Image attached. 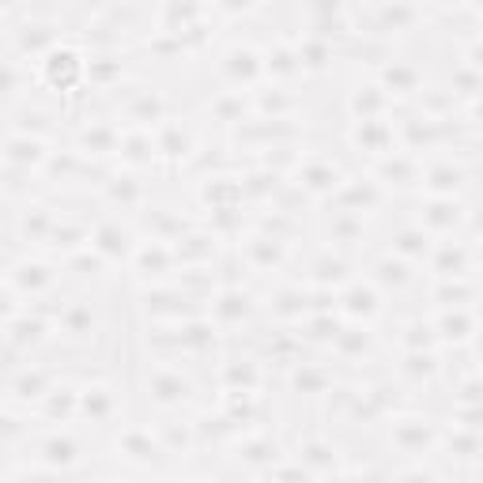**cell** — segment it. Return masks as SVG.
Returning <instances> with one entry per match:
<instances>
[{
  "mask_svg": "<svg viewBox=\"0 0 483 483\" xmlns=\"http://www.w3.org/2000/svg\"><path fill=\"white\" fill-rule=\"evenodd\" d=\"M46 453H49V460H72V442H49Z\"/></svg>",
  "mask_w": 483,
  "mask_h": 483,
  "instance_id": "cell-1",
  "label": "cell"
}]
</instances>
